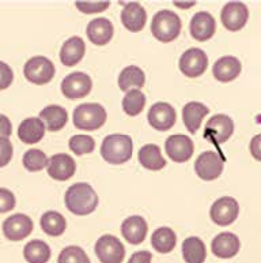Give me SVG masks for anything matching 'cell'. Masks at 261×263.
Wrapping results in <instances>:
<instances>
[{
    "mask_svg": "<svg viewBox=\"0 0 261 263\" xmlns=\"http://www.w3.org/2000/svg\"><path fill=\"white\" fill-rule=\"evenodd\" d=\"M146 75L145 71L137 66H128L120 72L118 77V87L123 91L133 90V89H140L145 86Z\"/></svg>",
    "mask_w": 261,
    "mask_h": 263,
    "instance_id": "4316f807",
    "label": "cell"
},
{
    "mask_svg": "<svg viewBox=\"0 0 261 263\" xmlns=\"http://www.w3.org/2000/svg\"><path fill=\"white\" fill-rule=\"evenodd\" d=\"M191 35L197 41H207L215 34L216 30V22L215 18L211 15L210 12L200 11L196 12L191 21Z\"/></svg>",
    "mask_w": 261,
    "mask_h": 263,
    "instance_id": "d6986e66",
    "label": "cell"
},
{
    "mask_svg": "<svg viewBox=\"0 0 261 263\" xmlns=\"http://www.w3.org/2000/svg\"><path fill=\"white\" fill-rule=\"evenodd\" d=\"M208 106L197 101L188 102L183 109V120L188 131L196 134L202 126V120L208 115Z\"/></svg>",
    "mask_w": 261,
    "mask_h": 263,
    "instance_id": "d4e9b609",
    "label": "cell"
},
{
    "mask_svg": "<svg viewBox=\"0 0 261 263\" xmlns=\"http://www.w3.org/2000/svg\"><path fill=\"white\" fill-rule=\"evenodd\" d=\"M177 244V235L172 228L160 227L154 231L151 236V246L159 254H169L175 248Z\"/></svg>",
    "mask_w": 261,
    "mask_h": 263,
    "instance_id": "83f0119b",
    "label": "cell"
},
{
    "mask_svg": "<svg viewBox=\"0 0 261 263\" xmlns=\"http://www.w3.org/2000/svg\"><path fill=\"white\" fill-rule=\"evenodd\" d=\"M48 175L58 181H66L76 172V162L71 156L64 153L55 154L48 162Z\"/></svg>",
    "mask_w": 261,
    "mask_h": 263,
    "instance_id": "e0dca14e",
    "label": "cell"
},
{
    "mask_svg": "<svg viewBox=\"0 0 261 263\" xmlns=\"http://www.w3.org/2000/svg\"><path fill=\"white\" fill-rule=\"evenodd\" d=\"M195 2H191V3H178V2H174V6L175 7H179V8H189V7H193L195 6Z\"/></svg>",
    "mask_w": 261,
    "mask_h": 263,
    "instance_id": "ee69618b",
    "label": "cell"
},
{
    "mask_svg": "<svg viewBox=\"0 0 261 263\" xmlns=\"http://www.w3.org/2000/svg\"><path fill=\"white\" fill-rule=\"evenodd\" d=\"M34 229V224L30 217L22 213L12 214L3 222V233L11 241H21L26 239Z\"/></svg>",
    "mask_w": 261,
    "mask_h": 263,
    "instance_id": "4fadbf2b",
    "label": "cell"
},
{
    "mask_svg": "<svg viewBox=\"0 0 261 263\" xmlns=\"http://www.w3.org/2000/svg\"><path fill=\"white\" fill-rule=\"evenodd\" d=\"M146 105V96L139 89L129 90L123 99V109L128 116H137Z\"/></svg>",
    "mask_w": 261,
    "mask_h": 263,
    "instance_id": "d6a6232c",
    "label": "cell"
},
{
    "mask_svg": "<svg viewBox=\"0 0 261 263\" xmlns=\"http://www.w3.org/2000/svg\"><path fill=\"white\" fill-rule=\"evenodd\" d=\"M41 228L49 236H62L67 229V220L62 213L51 210L41 217Z\"/></svg>",
    "mask_w": 261,
    "mask_h": 263,
    "instance_id": "1f68e13d",
    "label": "cell"
},
{
    "mask_svg": "<svg viewBox=\"0 0 261 263\" xmlns=\"http://www.w3.org/2000/svg\"><path fill=\"white\" fill-rule=\"evenodd\" d=\"M95 255L101 263H123L125 248L120 240L113 235L101 236L95 243Z\"/></svg>",
    "mask_w": 261,
    "mask_h": 263,
    "instance_id": "8992f818",
    "label": "cell"
},
{
    "mask_svg": "<svg viewBox=\"0 0 261 263\" xmlns=\"http://www.w3.org/2000/svg\"><path fill=\"white\" fill-rule=\"evenodd\" d=\"M93 87V82L85 72H72L67 75L62 82V93L67 100L83 99L89 95Z\"/></svg>",
    "mask_w": 261,
    "mask_h": 263,
    "instance_id": "8fae6325",
    "label": "cell"
},
{
    "mask_svg": "<svg viewBox=\"0 0 261 263\" xmlns=\"http://www.w3.org/2000/svg\"><path fill=\"white\" fill-rule=\"evenodd\" d=\"M152 254L148 251H137L132 254L128 263H151Z\"/></svg>",
    "mask_w": 261,
    "mask_h": 263,
    "instance_id": "7bdbcfd3",
    "label": "cell"
},
{
    "mask_svg": "<svg viewBox=\"0 0 261 263\" xmlns=\"http://www.w3.org/2000/svg\"><path fill=\"white\" fill-rule=\"evenodd\" d=\"M14 147L12 143L8 141V138H0V168H3L11 161Z\"/></svg>",
    "mask_w": 261,
    "mask_h": 263,
    "instance_id": "f35d334b",
    "label": "cell"
},
{
    "mask_svg": "<svg viewBox=\"0 0 261 263\" xmlns=\"http://www.w3.org/2000/svg\"><path fill=\"white\" fill-rule=\"evenodd\" d=\"M12 134V124L6 115H0V138H8Z\"/></svg>",
    "mask_w": 261,
    "mask_h": 263,
    "instance_id": "b9f144b4",
    "label": "cell"
},
{
    "mask_svg": "<svg viewBox=\"0 0 261 263\" xmlns=\"http://www.w3.org/2000/svg\"><path fill=\"white\" fill-rule=\"evenodd\" d=\"M114 28L112 22L106 18H95L87 25V37L94 45L104 47L113 37Z\"/></svg>",
    "mask_w": 261,
    "mask_h": 263,
    "instance_id": "7402d4cb",
    "label": "cell"
},
{
    "mask_svg": "<svg viewBox=\"0 0 261 263\" xmlns=\"http://www.w3.org/2000/svg\"><path fill=\"white\" fill-rule=\"evenodd\" d=\"M86 53V44L83 39L74 35L63 44L60 49V60L66 67H74L83 59Z\"/></svg>",
    "mask_w": 261,
    "mask_h": 263,
    "instance_id": "603a6c76",
    "label": "cell"
},
{
    "mask_svg": "<svg viewBox=\"0 0 261 263\" xmlns=\"http://www.w3.org/2000/svg\"><path fill=\"white\" fill-rule=\"evenodd\" d=\"M57 263H90V259L83 248L68 246L60 252Z\"/></svg>",
    "mask_w": 261,
    "mask_h": 263,
    "instance_id": "d590c367",
    "label": "cell"
},
{
    "mask_svg": "<svg viewBox=\"0 0 261 263\" xmlns=\"http://www.w3.org/2000/svg\"><path fill=\"white\" fill-rule=\"evenodd\" d=\"M39 119L44 124H47V128L51 133H57L63 130L68 122V114L63 106L48 105L39 112Z\"/></svg>",
    "mask_w": 261,
    "mask_h": 263,
    "instance_id": "484cf974",
    "label": "cell"
},
{
    "mask_svg": "<svg viewBox=\"0 0 261 263\" xmlns=\"http://www.w3.org/2000/svg\"><path fill=\"white\" fill-rule=\"evenodd\" d=\"M132 138L124 134H112L104 139L101 146V156L110 165H121L132 157Z\"/></svg>",
    "mask_w": 261,
    "mask_h": 263,
    "instance_id": "7a4b0ae2",
    "label": "cell"
},
{
    "mask_svg": "<svg viewBox=\"0 0 261 263\" xmlns=\"http://www.w3.org/2000/svg\"><path fill=\"white\" fill-rule=\"evenodd\" d=\"M147 119L154 130L168 131L177 122V114L168 102H156L148 110Z\"/></svg>",
    "mask_w": 261,
    "mask_h": 263,
    "instance_id": "5bb4252c",
    "label": "cell"
},
{
    "mask_svg": "<svg viewBox=\"0 0 261 263\" xmlns=\"http://www.w3.org/2000/svg\"><path fill=\"white\" fill-rule=\"evenodd\" d=\"M109 2H76L75 7L83 14H97L109 8Z\"/></svg>",
    "mask_w": 261,
    "mask_h": 263,
    "instance_id": "8d00e7d4",
    "label": "cell"
},
{
    "mask_svg": "<svg viewBox=\"0 0 261 263\" xmlns=\"http://www.w3.org/2000/svg\"><path fill=\"white\" fill-rule=\"evenodd\" d=\"M241 71L242 64L235 56H222L220 59L215 62L214 67H212V74H214L215 79L225 83L231 82L238 78Z\"/></svg>",
    "mask_w": 261,
    "mask_h": 263,
    "instance_id": "44dd1931",
    "label": "cell"
},
{
    "mask_svg": "<svg viewBox=\"0 0 261 263\" xmlns=\"http://www.w3.org/2000/svg\"><path fill=\"white\" fill-rule=\"evenodd\" d=\"M241 250V241L237 235L231 232H222L215 236L211 243V251L220 259H230Z\"/></svg>",
    "mask_w": 261,
    "mask_h": 263,
    "instance_id": "2e32d148",
    "label": "cell"
},
{
    "mask_svg": "<svg viewBox=\"0 0 261 263\" xmlns=\"http://www.w3.org/2000/svg\"><path fill=\"white\" fill-rule=\"evenodd\" d=\"M24 256L28 263H47L51 259V247L43 240H33L25 246Z\"/></svg>",
    "mask_w": 261,
    "mask_h": 263,
    "instance_id": "4dcf8cb0",
    "label": "cell"
},
{
    "mask_svg": "<svg viewBox=\"0 0 261 263\" xmlns=\"http://www.w3.org/2000/svg\"><path fill=\"white\" fill-rule=\"evenodd\" d=\"M249 20V10L245 3L241 2H230L225 4L220 12V21L223 26L230 32L241 30Z\"/></svg>",
    "mask_w": 261,
    "mask_h": 263,
    "instance_id": "7c38bea8",
    "label": "cell"
},
{
    "mask_svg": "<svg viewBox=\"0 0 261 263\" xmlns=\"http://www.w3.org/2000/svg\"><path fill=\"white\" fill-rule=\"evenodd\" d=\"M56 72L55 64L45 56H34L26 62L24 68L25 78L34 85H45L53 79Z\"/></svg>",
    "mask_w": 261,
    "mask_h": 263,
    "instance_id": "5b68a950",
    "label": "cell"
},
{
    "mask_svg": "<svg viewBox=\"0 0 261 263\" xmlns=\"http://www.w3.org/2000/svg\"><path fill=\"white\" fill-rule=\"evenodd\" d=\"M15 195L7 189H0V214L11 212L15 208Z\"/></svg>",
    "mask_w": 261,
    "mask_h": 263,
    "instance_id": "74e56055",
    "label": "cell"
},
{
    "mask_svg": "<svg viewBox=\"0 0 261 263\" xmlns=\"http://www.w3.org/2000/svg\"><path fill=\"white\" fill-rule=\"evenodd\" d=\"M139 161L145 166L146 169L150 171H160L166 166V160L164 158L160 153L159 146L154 145V143H148L145 145L139 150Z\"/></svg>",
    "mask_w": 261,
    "mask_h": 263,
    "instance_id": "f1b7e54d",
    "label": "cell"
},
{
    "mask_svg": "<svg viewBox=\"0 0 261 263\" xmlns=\"http://www.w3.org/2000/svg\"><path fill=\"white\" fill-rule=\"evenodd\" d=\"M47 154L39 149H30L24 154V166L30 172H38L48 166Z\"/></svg>",
    "mask_w": 261,
    "mask_h": 263,
    "instance_id": "836d02e7",
    "label": "cell"
},
{
    "mask_svg": "<svg viewBox=\"0 0 261 263\" xmlns=\"http://www.w3.org/2000/svg\"><path fill=\"white\" fill-rule=\"evenodd\" d=\"M148 225L140 216H131L121 224V233L129 244L137 246L143 243L147 237Z\"/></svg>",
    "mask_w": 261,
    "mask_h": 263,
    "instance_id": "ffe728a7",
    "label": "cell"
},
{
    "mask_svg": "<svg viewBox=\"0 0 261 263\" xmlns=\"http://www.w3.org/2000/svg\"><path fill=\"white\" fill-rule=\"evenodd\" d=\"M234 133V122L230 116L219 114L207 122L204 128V138L215 145H222L230 139Z\"/></svg>",
    "mask_w": 261,
    "mask_h": 263,
    "instance_id": "52a82bcc",
    "label": "cell"
},
{
    "mask_svg": "<svg viewBox=\"0 0 261 263\" xmlns=\"http://www.w3.org/2000/svg\"><path fill=\"white\" fill-rule=\"evenodd\" d=\"M165 150L170 160L174 162H187L193 156L195 146L191 138L183 134H177V135H170L166 139Z\"/></svg>",
    "mask_w": 261,
    "mask_h": 263,
    "instance_id": "9a60e30c",
    "label": "cell"
},
{
    "mask_svg": "<svg viewBox=\"0 0 261 263\" xmlns=\"http://www.w3.org/2000/svg\"><path fill=\"white\" fill-rule=\"evenodd\" d=\"M249 150L252 157L257 161H261V134L256 135V137L252 138L249 145Z\"/></svg>",
    "mask_w": 261,
    "mask_h": 263,
    "instance_id": "60d3db41",
    "label": "cell"
},
{
    "mask_svg": "<svg viewBox=\"0 0 261 263\" xmlns=\"http://www.w3.org/2000/svg\"><path fill=\"white\" fill-rule=\"evenodd\" d=\"M45 135V124L39 118H28L18 127V137L26 145L38 143Z\"/></svg>",
    "mask_w": 261,
    "mask_h": 263,
    "instance_id": "cb8c5ba5",
    "label": "cell"
},
{
    "mask_svg": "<svg viewBox=\"0 0 261 263\" xmlns=\"http://www.w3.org/2000/svg\"><path fill=\"white\" fill-rule=\"evenodd\" d=\"M105 108L97 102L81 104L74 110V124L76 128L85 131H95L106 122Z\"/></svg>",
    "mask_w": 261,
    "mask_h": 263,
    "instance_id": "277c9868",
    "label": "cell"
},
{
    "mask_svg": "<svg viewBox=\"0 0 261 263\" xmlns=\"http://www.w3.org/2000/svg\"><path fill=\"white\" fill-rule=\"evenodd\" d=\"M181 20L175 12L162 10L156 12L151 22V33L160 43H172L181 32Z\"/></svg>",
    "mask_w": 261,
    "mask_h": 263,
    "instance_id": "3957f363",
    "label": "cell"
},
{
    "mask_svg": "<svg viewBox=\"0 0 261 263\" xmlns=\"http://www.w3.org/2000/svg\"><path fill=\"white\" fill-rule=\"evenodd\" d=\"M225 168V158L214 152H204L197 157L195 162L196 175L206 181L218 179Z\"/></svg>",
    "mask_w": 261,
    "mask_h": 263,
    "instance_id": "9c48e42d",
    "label": "cell"
},
{
    "mask_svg": "<svg viewBox=\"0 0 261 263\" xmlns=\"http://www.w3.org/2000/svg\"><path fill=\"white\" fill-rule=\"evenodd\" d=\"M239 214V204L234 198L223 197L215 200L210 210V217L212 222L219 227H227L233 224Z\"/></svg>",
    "mask_w": 261,
    "mask_h": 263,
    "instance_id": "30bf717a",
    "label": "cell"
},
{
    "mask_svg": "<svg viewBox=\"0 0 261 263\" xmlns=\"http://www.w3.org/2000/svg\"><path fill=\"white\" fill-rule=\"evenodd\" d=\"M64 202L72 214L87 216L97 209L98 195L87 183H75L67 190Z\"/></svg>",
    "mask_w": 261,
    "mask_h": 263,
    "instance_id": "6da1fadb",
    "label": "cell"
},
{
    "mask_svg": "<svg viewBox=\"0 0 261 263\" xmlns=\"http://www.w3.org/2000/svg\"><path fill=\"white\" fill-rule=\"evenodd\" d=\"M183 256L187 263H204L207 258V248L203 240L192 236L184 240Z\"/></svg>",
    "mask_w": 261,
    "mask_h": 263,
    "instance_id": "f546056e",
    "label": "cell"
},
{
    "mask_svg": "<svg viewBox=\"0 0 261 263\" xmlns=\"http://www.w3.org/2000/svg\"><path fill=\"white\" fill-rule=\"evenodd\" d=\"M14 81V72L12 68L4 62H0V90H6L11 86Z\"/></svg>",
    "mask_w": 261,
    "mask_h": 263,
    "instance_id": "ab89813d",
    "label": "cell"
},
{
    "mask_svg": "<svg viewBox=\"0 0 261 263\" xmlns=\"http://www.w3.org/2000/svg\"><path fill=\"white\" fill-rule=\"evenodd\" d=\"M68 145H70L71 152L76 154V156L93 153L94 149H95V141H94V138L90 137V135H83V134L71 137Z\"/></svg>",
    "mask_w": 261,
    "mask_h": 263,
    "instance_id": "e575fe53",
    "label": "cell"
},
{
    "mask_svg": "<svg viewBox=\"0 0 261 263\" xmlns=\"http://www.w3.org/2000/svg\"><path fill=\"white\" fill-rule=\"evenodd\" d=\"M147 21V12L145 7L137 2L125 3L124 10L121 12V24L124 25L127 30L132 33H137L143 30Z\"/></svg>",
    "mask_w": 261,
    "mask_h": 263,
    "instance_id": "ac0fdd59",
    "label": "cell"
},
{
    "mask_svg": "<svg viewBox=\"0 0 261 263\" xmlns=\"http://www.w3.org/2000/svg\"><path fill=\"white\" fill-rule=\"evenodd\" d=\"M178 67L187 78H199L208 67V56L200 48H191L179 58Z\"/></svg>",
    "mask_w": 261,
    "mask_h": 263,
    "instance_id": "ba28073f",
    "label": "cell"
}]
</instances>
